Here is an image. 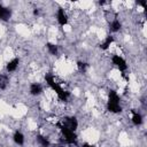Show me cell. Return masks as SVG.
Masks as SVG:
<instances>
[{
	"label": "cell",
	"instance_id": "cell-15",
	"mask_svg": "<svg viewBox=\"0 0 147 147\" xmlns=\"http://www.w3.org/2000/svg\"><path fill=\"white\" fill-rule=\"evenodd\" d=\"M37 139H38V141L40 142V145H41L42 147H48V146H49V141H48L45 137H42V136H38Z\"/></svg>",
	"mask_w": 147,
	"mask_h": 147
},
{
	"label": "cell",
	"instance_id": "cell-4",
	"mask_svg": "<svg viewBox=\"0 0 147 147\" xmlns=\"http://www.w3.org/2000/svg\"><path fill=\"white\" fill-rule=\"evenodd\" d=\"M111 60H113V63H114V64H115L119 70L124 71V70H126V69H127V64H126L125 60H124L123 57H121L119 55H114Z\"/></svg>",
	"mask_w": 147,
	"mask_h": 147
},
{
	"label": "cell",
	"instance_id": "cell-16",
	"mask_svg": "<svg viewBox=\"0 0 147 147\" xmlns=\"http://www.w3.org/2000/svg\"><path fill=\"white\" fill-rule=\"evenodd\" d=\"M7 82H8L7 76H5V75H0V88H5L6 85H7Z\"/></svg>",
	"mask_w": 147,
	"mask_h": 147
},
{
	"label": "cell",
	"instance_id": "cell-3",
	"mask_svg": "<svg viewBox=\"0 0 147 147\" xmlns=\"http://www.w3.org/2000/svg\"><path fill=\"white\" fill-rule=\"evenodd\" d=\"M61 131H62V133H63V136H64L65 142H68V144H74V142H76L77 137H76L75 131L68 129L67 126H61Z\"/></svg>",
	"mask_w": 147,
	"mask_h": 147
},
{
	"label": "cell",
	"instance_id": "cell-9",
	"mask_svg": "<svg viewBox=\"0 0 147 147\" xmlns=\"http://www.w3.org/2000/svg\"><path fill=\"white\" fill-rule=\"evenodd\" d=\"M17 65H18V59H13L11 61H9L7 63V70L8 71H14V70H16Z\"/></svg>",
	"mask_w": 147,
	"mask_h": 147
},
{
	"label": "cell",
	"instance_id": "cell-5",
	"mask_svg": "<svg viewBox=\"0 0 147 147\" xmlns=\"http://www.w3.org/2000/svg\"><path fill=\"white\" fill-rule=\"evenodd\" d=\"M63 126H67L68 129L75 131L78 126V122L76 119V117H70V118H65V124Z\"/></svg>",
	"mask_w": 147,
	"mask_h": 147
},
{
	"label": "cell",
	"instance_id": "cell-19",
	"mask_svg": "<svg viewBox=\"0 0 147 147\" xmlns=\"http://www.w3.org/2000/svg\"><path fill=\"white\" fill-rule=\"evenodd\" d=\"M82 147H94V146L93 145H90V144H83Z\"/></svg>",
	"mask_w": 147,
	"mask_h": 147
},
{
	"label": "cell",
	"instance_id": "cell-18",
	"mask_svg": "<svg viewBox=\"0 0 147 147\" xmlns=\"http://www.w3.org/2000/svg\"><path fill=\"white\" fill-rule=\"evenodd\" d=\"M138 5H140V6H142L145 8L146 7V1H138Z\"/></svg>",
	"mask_w": 147,
	"mask_h": 147
},
{
	"label": "cell",
	"instance_id": "cell-1",
	"mask_svg": "<svg viewBox=\"0 0 147 147\" xmlns=\"http://www.w3.org/2000/svg\"><path fill=\"white\" fill-rule=\"evenodd\" d=\"M45 79H46V82H47V84L56 92V94H57V96H59V99L60 100H62V101H67V99L69 98V95H70V93L69 92H67V91H64L55 80H54V77L52 76V75H46L45 76Z\"/></svg>",
	"mask_w": 147,
	"mask_h": 147
},
{
	"label": "cell",
	"instance_id": "cell-7",
	"mask_svg": "<svg viewBox=\"0 0 147 147\" xmlns=\"http://www.w3.org/2000/svg\"><path fill=\"white\" fill-rule=\"evenodd\" d=\"M9 17H10V10L0 5V18L3 21H7Z\"/></svg>",
	"mask_w": 147,
	"mask_h": 147
},
{
	"label": "cell",
	"instance_id": "cell-6",
	"mask_svg": "<svg viewBox=\"0 0 147 147\" xmlns=\"http://www.w3.org/2000/svg\"><path fill=\"white\" fill-rule=\"evenodd\" d=\"M57 22L60 25H65L68 23V17H67V15L62 8H60L57 10Z\"/></svg>",
	"mask_w": 147,
	"mask_h": 147
},
{
	"label": "cell",
	"instance_id": "cell-10",
	"mask_svg": "<svg viewBox=\"0 0 147 147\" xmlns=\"http://www.w3.org/2000/svg\"><path fill=\"white\" fill-rule=\"evenodd\" d=\"M113 41H114V38H113L111 36H108V37L105 39V41L100 45V48H101V49H107V48L111 45V42H113Z\"/></svg>",
	"mask_w": 147,
	"mask_h": 147
},
{
	"label": "cell",
	"instance_id": "cell-8",
	"mask_svg": "<svg viewBox=\"0 0 147 147\" xmlns=\"http://www.w3.org/2000/svg\"><path fill=\"white\" fill-rule=\"evenodd\" d=\"M41 91H42L41 86H40L39 84H37V83H33V84L30 86V93H31L32 95H38V94L41 93Z\"/></svg>",
	"mask_w": 147,
	"mask_h": 147
},
{
	"label": "cell",
	"instance_id": "cell-12",
	"mask_svg": "<svg viewBox=\"0 0 147 147\" xmlns=\"http://www.w3.org/2000/svg\"><path fill=\"white\" fill-rule=\"evenodd\" d=\"M121 22L118 21V20H114L113 22H111V24H110V30L113 31V32H117L119 29H121Z\"/></svg>",
	"mask_w": 147,
	"mask_h": 147
},
{
	"label": "cell",
	"instance_id": "cell-2",
	"mask_svg": "<svg viewBox=\"0 0 147 147\" xmlns=\"http://www.w3.org/2000/svg\"><path fill=\"white\" fill-rule=\"evenodd\" d=\"M107 108L109 111L111 113H121L122 108L119 106V96L117 95V93L113 90L109 91V95H108V103H107Z\"/></svg>",
	"mask_w": 147,
	"mask_h": 147
},
{
	"label": "cell",
	"instance_id": "cell-11",
	"mask_svg": "<svg viewBox=\"0 0 147 147\" xmlns=\"http://www.w3.org/2000/svg\"><path fill=\"white\" fill-rule=\"evenodd\" d=\"M14 141L17 145H23L24 144V136L21 132H15V134H14Z\"/></svg>",
	"mask_w": 147,
	"mask_h": 147
},
{
	"label": "cell",
	"instance_id": "cell-13",
	"mask_svg": "<svg viewBox=\"0 0 147 147\" xmlns=\"http://www.w3.org/2000/svg\"><path fill=\"white\" fill-rule=\"evenodd\" d=\"M132 122L133 124L136 125H140L142 123V116L138 113H133V116H132Z\"/></svg>",
	"mask_w": 147,
	"mask_h": 147
},
{
	"label": "cell",
	"instance_id": "cell-14",
	"mask_svg": "<svg viewBox=\"0 0 147 147\" xmlns=\"http://www.w3.org/2000/svg\"><path fill=\"white\" fill-rule=\"evenodd\" d=\"M46 46H47V49H48V52H49L51 54H53V55H56V54H57V46H56V45L48 42Z\"/></svg>",
	"mask_w": 147,
	"mask_h": 147
},
{
	"label": "cell",
	"instance_id": "cell-17",
	"mask_svg": "<svg viewBox=\"0 0 147 147\" xmlns=\"http://www.w3.org/2000/svg\"><path fill=\"white\" fill-rule=\"evenodd\" d=\"M77 64H78V68H79L80 71H85V69L87 68V64L84 63V62H78Z\"/></svg>",
	"mask_w": 147,
	"mask_h": 147
}]
</instances>
